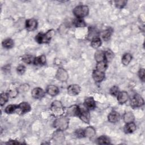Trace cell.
Listing matches in <instances>:
<instances>
[{
  "label": "cell",
  "instance_id": "1",
  "mask_svg": "<svg viewBox=\"0 0 145 145\" xmlns=\"http://www.w3.org/2000/svg\"><path fill=\"white\" fill-rule=\"evenodd\" d=\"M69 125V119L67 116H59L53 122V126L57 130L64 131L66 130Z\"/></svg>",
  "mask_w": 145,
  "mask_h": 145
},
{
  "label": "cell",
  "instance_id": "2",
  "mask_svg": "<svg viewBox=\"0 0 145 145\" xmlns=\"http://www.w3.org/2000/svg\"><path fill=\"white\" fill-rule=\"evenodd\" d=\"M54 35V31L53 29H50L45 33H39L35 37L36 41L39 44L49 43Z\"/></svg>",
  "mask_w": 145,
  "mask_h": 145
},
{
  "label": "cell",
  "instance_id": "3",
  "mask_svg": "<svg viewBox=\"0 0 145 145\" xmlns=\"http://www.w3.org/2000/svg\"><path fill=\"white\" fill-rule=\"evenodd\" d=\"M50 110L52 114L56 117L61 116L65 112L64 108L60 101H54L50 106Z\"/></svg>",
  "mask_w": 145,
  "mask_h": 145
},
{
  "label": "cell",
  "instance_id": "4",
  "mask_svg": "<svg viewBox=\"0 0 145 145\" xmlns=\"http://www.w3.org/2000/svg\"><path fill=\"white\" fill-rule=\"evenodd\" d=\"M78 112L77 116L84 123H88L90 121V114L89 112V109H88L84 105H78Z\"/></svg>",
  "mask_w": 145,
  "mask_h": 145
},
{
  "label": "cell",
  "instance_id": "5",
  "mask_svg": "<svg viewBox=\"0 0 145 145\" xmlns=\"http://www.w3.org/2000/svg\"><path fill=\"white\" fill-rule=\"evenodd\" d=\"M73 13L76 18H83L88 15L89 8L86 5H78L73 10Z\"/></svg>",
  "mask_w": 145,
  "mask_h": 145
},
{
  "label": "cell",
  "instance_id": "6",
  "mask_svg": "<svg viewBox=\"0 0 145 145\" xmlns=\"http://www.w3.org/2000/svg\"><path fill=\"white\" fill-rule=\"evenodd\" d=\"M130 105L132 108H138L143 106L144 104L143 97L139 94L134 95L130 100Z\"/></svg>",
  "mask_w": 145,
  "mask_h": 145
},
{
  "label": "cell",
  "instance_id": "7",
  "mask_svg": "<svg viewBox=\"0 0 145 145\" xmlns=\"http://www.w3.org/2000/svg\"><path fill=\"white\" fill-rule=\"evenodd\" d=\"M56 78L59 81L64 82H66L68 79L69 75L66 70H65L64 69H63L62 67H60L57 70V71L56 72Z\"/></svg>",
  "mask_w": 145,
  "mask_h": 145
},
{
  "label": "cell",
  "instance_id": "8",
  "mask_svg": "<svg viewBox=\"0 0 145 145\" xmlns=\"http://www.w3.org/2000/svg\"><path fill=\"white\" fill-rule=\"evenodd\" d=\"M67 90L68 94L70 96H76L80 92L81 88L79 85L74 84L69 86Z\"/></svg>",
  "mask_w": 145,
  "mask_h": 145
},
{
  "label": "cell",
  "instance_id": "9",
  "mask_svg": "<svg viewBox=\"0 0 145 145\" xmlns=\"http://www.w3.org/2000/svg\"><path fill=\"white\" fill-rule=\"evenodd\" d=\"M45 92L43 89L40 87H36L33 88L31 92L32 96L36 99H42L45 96Z\"/></svg>",
  "mask_w": 145,
  "mask_h": 145
},
{
  "label": "cell",
  "instance_id": "10",
  "mask_svg": "<svg viewBox=\"0 0 145 145\" xmlns=\"http://www.w3.org/2000/svg\"><path fill=\"white\" fill-rule=\"evenodd\" d=\"M37 21L33 18L29 19L25 22V28L28 31H33L37 28Z\"/></svg>",
  "mask_w": 145,
  "mask_h": 145
},
{
  "label": "cell",
  "instance_id": "11",
  "mask_svg": "<svg viewBox=\"0 0 145 145\" xmlns=\"http://www.w3.org/2000/svg\"><path fill=\"white\" fill-rule=\"evenodd\" d=\"M92 78L96 82H101L105 78V73L104 72H102L97 70H95L92 72Z\"/></svg>",
  "mask_w": 145,
  "mask_h": 145
},
{
  "label": "cell",
  "instance_id": "12",
  "mask_svg": "<svg viewBox=\"0 0 145 145\" xmlns=\"http://www.w3.org/2000/svg\"><path fill=\"white\" fill-rule=\"evenodd\" d=\"M79 106L76 105H74L69 106L66 110V116L71 117V116H77L78 112Z\"/></svg>",
  "mask_w": 145,
  "mask_h": 145
},
{
  "label": "cell",
  "instance_id": "13",
  "mask_svg": "<svg viewBox=\"0 0 145 145\" xmlns=\"http://www.w3.org/2000/svg\"><path fill=\"white\" fill-rule=\"evenodd\" d=\"M53 139L57 142H62L65 139V136L64 134L63 133V131L60 130H57L55 131L53 134Z\"/></svg>",
  "mask_w": 145,
  "mask_h": 145
},
{
  "label": "cell",
  "instance_id": "14",
  "mask_svg": "<svg viewBox=\"0 0 145 145\" xmlns=\"http://www.w3.org/2000/svg\"><path fill=\"white\" fill-rule=\"evenodd\" d=\"M117 97V101L118 103L120 104H123L124 103H125L129 100V98L128 93L124 91L120 92Z\"/></svg>",
  "mask_w": 145,
  "mask_h": 145
},
{
  "label": "cell",
  "instance_id": "15",
  "mask_svg": "<svg viewBox=\"0 0 145 145\" xmlns=\"http://www.w3.org/2000/svg\"><path fill=\"white\" fill-rule=\"evenodd\" d=\"M83 105L88 109L92 110L96 107V102L92 97H88L84 100Z\"/></svg>",
  "mask_w": 145,
  "mask_h": 145
},
{
  "label": "cell",
  "instance_id": "16",
  "mask_svg": "<svg viewBox=\"0 0 145 145\" xmlns=\"http://www.w3.org/2000/svg\"><path fill=\"white\" fill-rule=\"evenodd\" d=\"M120 119V114L115 110L112 111L108 116V120L109 122H110V123L117 122L118 121H119Z\"/></svg>",
  "mask_w": 145,
  "mask_h": 145
},
{
  "label": "cell",
  "instance_id": "17",
  "mask_svg": "<svg viewBox=\"0 0 145 145\" xmlns=\"http://www.w3.org/2000/svg\"><path fill=\"white\" fill-rule=\"evenodd\" d=\"M46 92L51 96H55L59 93V88L54 85H49L46 87Z\"/></svg>",
  "mask_w": 145,
  "mask_h": 145
},
{
  "label": "cell",
  "instance_id": "18",
  "mask_svg": "<svg viewBox=\"0 0 145 145\" xmlns=\"http://www.w3.org/2000/svg\"><path fill=\"white\" fill-rule=\"evenodd\" d=\"M31 109V108L30 105L27 102H22L18 105V109L20 110V112L22 114H24L29 112Z\"/></svg>",
  "mask_w": 145,
  "mask_h": 145
},
{
  "label": "cell",
  "instance_id": "19",
  "mask_svg": "<svg viewBox=\"0 0 145 145\" xmlns=\"http://www.w3.org/2000/svg\"><path fill=\"white\" fill-rule=\"evenodd\" d=\"M123 130L125 133H132L136 130V125L134 122L127 123L124 126Z\"/></svg>",
  "mask_w": 145,
  "mask_h": 145
},
{
  "label": "cell",
  "instance_id": "20",
  "mask_svg": "<svg viewBox=\"0 0 145 145\" xmlns=\"http://www.w3.org/2000/svg\"><path fill=\"white\" fill-rule=\"evenodd\" d=\"M112 33H113V29L112 28H107L101 33V37L104 41H107L110 39Z\"/></svg>",
  "mask_w": 145,
  "mask_h": 145
},
{
  "label": "cell",
  "instance_id": "21",
  "mask_svg": "<svg viewBox=\"0 0 145 145\" xmlns=\"http://www.w3.org/2000/svg\"><path fill=\"white\" fill-rule=\"evenodd\" d=\"M134 120H135V117L133 113L131 112H126L123 115V120L126 123L134 122Z\"/></svg>",
  "mask_w": 145,
  "mask_h": 145
},
{
  "label": "cell",
  "instance_id": "22",
  "mask_svg": "<svg viewBox=\"0 0 145 145\" xmlns=\"http://www.w3.org/2000/svg\"><path fill=\"white\" fill-rule=\"evenodd\" d=\"M84 137L87 138H91L96 134V130L92 126H88L84 130Z\"/></svg>",
  "mask_w": 145,
  "mask_h": 145
},
{
  "label": "cell",
  "instance_id": "23",
  "mask_svg": "<svg viewBox=\"0 0 145 145\" xmlns=\"http://www.w3.org/2000/svg\"><path fill=\"white\" fill-rule=\"evenodd\" d=\"M46 63V57L42 54L35 58L33 63L35 65H44Z\"/></svg>",
  "mask_w": 145,
  "mask_h": 145
},
{
  "label": "cell",
  "instance_id": "24",
  "mask_svg": "<svg viewBox=\"0 0 145 145\" xmlns=\"http://www.w3.org/2000/svg\"><path fill=\"white\" fill-rule=\"evenodd\" d=\"M102 44V42L101 40V39L98 36L93 38L91 40V45L92 48L95 49H97L99 48Z\"/></svg>",
  "mask_w": 145,
  "mask_h": 145
},
{
  "label": "cell",
  "instance_id": "25",
  "mask_svg": "<svg viewBox=\"0 0 145 145\" xmlns=\"http://www.w3.org/2000/svg\"><path fill=\"white\" fill-rule=\"evenodd\" d=\"M131 59H132L131 54L130 53H127L123 55V56L122 57V59H121V62L123 65L127 66L131 62Z\"/></svg>",
  "mask_w": 145,
  "mask_h": 145
},
{
  "label": "cell",
  "instance_id": "26",
  "mask_svg": "<svg viewBox=\"0 0 145 145\" xmlns=\"http://www.w3.org/2000/svg\"><path fill=\"white\" fill-rule=\"evenodd\" d=\"M96 142L99 144H108L110 143V140L108 137L105 135H101L97 138L96 139Z\"/></svg>",
  "mask_w": 145,
  "mask_h": 145
},
{
  "label": "cell",
  "instance_id": "27",
  "mask_svg": "<svg viewBox=\"0 0 145 145\" xmlns=\"http://www.w3.org/2000/svg\"><path fill=\"white\" fill-rule=\"evenodd\" d=\"M2 45L6 49H10L14 46V42L11 39L8 38L4 40L2 42Z\"/></svg>",
  "mask_w": 145,
  "mask_h": 145
},
{
  "label": "cell",
  "instance_id": "28",
  "mask_svg": "<svg viewBox=\"0 0 145 145\" xmlns=\"http://www.w3.org/2000/svg\"><path fill=\"white\" fill-rule=\"evenodd\" d=\"M114 58V53L111 50H107L104 52V60L108 63L112 61Z\"/></svg>",
  "mask_w": 145,
  "mask_h": 145
},
{
  "label": "cell",
  "instance_id": "29",
  "mask_svg": "<svg viewBox=\"0 0 145 145\" xmlns=\"http://www.w3.org/2000/svg\"><path fill=\"white\" fill-rule=\"evenodd\" d=\"M107 62L105 61L99 62L96 65V70L104 72L107 68Z\"/></svg>",
  "mask_w": 145,
  "mask_h": 145
},
{
  "label": "cell",
  "instance_id": "30",
  "mask_svg": "<svg viewBox=\"0 0 145 145\" xmlns=\"http://www.w3.org/2000/svg\"><path fill=\"white\" fill-rule=\"evenodd\" d=\"M35 59V57L30 54H25L22 57V61L27 63V64H31L33 63Z\"/></svg>",
  "mask_w": 145,
  "mask_h": 145
},
{
  "label": "cell",
  "instance_id": "31",
  "mask_svg": "<svg viewBox=\"0 0 145 145\" xmlns=\"http://www.w3.org/2000/svg\"><path fill=\"white\" fill-rule=\"evenodd\" d=\"M95 59L97 62L104 60V52L103 50H97L95 53Z\"/></svg>",
  "mask_w": 145,
  "mask_h": 145
},
{
  "label": "cell",
  "instance_id": "32",
  "mask_svg": "<svg viewBox=\"0 0 145 145\" xmlns=\"http://www.w3.org/2000/svg\"><path fill=\"white\" fill-rule=\"evenodd\" d=\"M18 108V105H15V104H10L7 105L5 109V112L7 114H12L15 112L16 109Z\"/></svg>",
  "mask_w": 145,
  "mask_h": 145
},
{
  "label": "cell",
  "instance_id": "33",
  "mask_svg": "<svg viewBox=\"0 0 145 145\" xmlns=\"http://www.w3.org/2000/svg\"><path fill=\"white\" fill-rule=\"evenodd\" d=\"M74 24L77 28H83L86 26L84 20L82 18H76L74 21Z\"/></svg>",
  "mask_w": 145,
  "mask_h": 145
},
{
  "label": "cell",
  "instance_id": "34",
  "mask_svg": "<svg viewBox=\"0 0 145 145\" xmlns=\"http://www.w3.org/2000/svg\"><path fill=\"white\" fill-rule=\"evenodd\" d=\"M8 95L7 94V93H5V92H2L1 93V96H0V104L1 106H3V105H5L8 101Z\"/></svg>",
  "mask_w": 145,
  "mask_h": 145
},
{
  "label": "cell",
  "instance_id": "35",
  "mask_svg": "<svg viewBox=\"0 0 145 145\" xmlns=\"http://www.w3.org/2000/svg\"><path fill=\"white\" fill-rule=\"evenodd\" d=\"M120 92L119 88L117 86H112L109 90V93L114 96H117L118 94Z\"/></svg>",
  "mask_w": 145,
  "mask_h": 145
},
{
  "label": "cell",
  "instance_id": "36",
  "mask_svg": "<svg viewBox=\"0 0 145 145\" xmlns=\"http://www.w3.org/2000/svg\"><path fill=\"white\" fill-rule=\"evenodd\" d=\"M88 36L89 37H91V40L94 37H98L97 32L95 29V28H89V32H88Z\"/></svg>",
  "mask_w": 145,
  "mask_h": 145
},
{
  "label": "cell",
  "instance_id": "37",
  "mask_svg": "<svg viewBox=\"0 0 145 145\" xmlns=\"http://www.w3.org/2000/svg\"><path fill=\"white\" fill-rule=\"evenodd\" d=\"M127 1H123V0H121V1H115L114 2L115 6L117 7V8H123L127 3Z\"/></svg>",
  "mask_w": 145,
  "mask_h": 145
},
{
  "label": "cell",
  "instance_id": "38",
  "mask_svg": "<svg viewBox=\"0 0 145 145\" xmlns=\"http://www.w3.org/2000/svg\"><path fill=\"white\" fill-rule=\"evenodd\" d=\"M18 93H19V91L16 88H13V89H10L7 92V94H8V96L10 97H12V98L15 97L18 95Z\"/></svg>",
  "mask_w": 145,
  "mask_h": 145
},
{
  "label": "cell",
  "instance_id": "39",
  "mask_svg": "<svg viewBox=\"0 0 145 145\" xmlns=\"http://www.w3.org/2000/svg\"><path fill=\"white\" fill-rule=\"evenodd\" d=\"M16 71L19 74L22 75L25 71V67L23 65H20L17 67Z\"/></svg>",
  "mask_w": 145,
  "mask_h": 145
},
{
  "label": "cell",
  "instance_id": "40",
  "mask_svg": "<svg viewBox=\"0 0 145 145\" xmlns=\"http://www.w3.org/2000/svg\"><path fill=\"white\" fill-rule=\"evenodd\" d=\"M75 135L78 138H83L84 137V130L82 129H79L75 131Z\"/></svg>",
  "mask_w": 145,
  "mask_h": 145
},
{
  "label": "cell",
  "instance_id": "41",
  "mask_svg": "<svg viewBox=\"0 0 145 145\" xmlns=\"http://www.w3.org/2000/svg\"><path fill=\"white\" fill-rule=\"evenodd\" d=\"M138 76L140 78V79L142 81V82H144V69L143 68L140 69L139 71H138Z\"/></svg>",
  "mask_w": 145,
  "mask_h": 145
},
{
  "label": "cell",
  "instance_id": "42",
  "mask_svg": "<svg viewBox=\"0 0 145 145\" xmlns=\"http://www.w3.org/2000/svg\"><path fill=\"white\" fill-rule=\"evenodd\" d=\"M7 144H19L20 143V142H19L18 141H16L15 140H8V142L6 143Z\"/></svg>",
  "mask_w": 145,
  "mask_h": 145
}]
</instances>
